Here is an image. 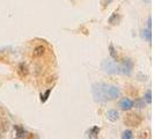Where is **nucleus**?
I'll return each instance as SVG.
<instances>
[{"instance_id": "1", "label": "nucleus", "mask_w": 154, "mask_h": 139, "mask_svg": "<svg viewBox=\"0 0 154 139\" xmlns=\"http://www.w3.org/2000/svg\"><path fill=\"white\" fill-rule=\"evenodd\" d=\"M106 86L107 85H104V84H97V85L93 86V95L96 101H99V102L108 101L107 95H106Z\"/></svg>"}, {"instance_id": "2", "label": "nucleus", "mask_w": 154, "mask_h": 139, "mask_svg": "<svg viewBox=\"0 0 154 139\" xmlns=\"http://www.w3.org/2000/svg\"><path fill=\"white\" fill-rule=\"evenodd\" d=\"M141 122H143V117L139 114H136V113H130L124 118V123L129 125V126H133V128L139 126L141 124Z\"/></svg>"}, {"instance_id": "3", "label": "nucleus", "mask_w": 154, "mask_h": 139, "mask_svg": "<svg viewBox=\"0 0 154 139\" xmlns=\"http://www.w3.org/2000/svg\"><path fill=\"white\" fill-rule=\"evenodd\" d=\"M102 69L106 73L109 74H117V73H121L119 71V66L114 62H110V60H103L102 62Z\"/></svg>"}, {"instance_id": "4", "label": "nucleus", "mask_w": 154, "mask_h": 139, "mask_svg": "<svg viewBox=\"0 0 154 139\" xmlns=\"http://www.w3.org/2000/svg\"><path fill=\"white\" fill-rule=\"evenodd\" d=\"M48 49L44 44H37L34 46L32 49V59H41L42 57H45V54H48Z\"/></svg>"}, {"instance_id": "5", "label": "nucleus", "mask_w": 154, "mask_h": 139, "mask_svg": "<svg viewBox=\"0 0 154 139\" xmlns=\"http://www.w3.org/2000/svg\"><path fill=\"white\" fill-rule=\"evenodd\" d=\"M106 95L108 100H115L117 97H119L121 92L116 86H106Z\"/></svg>"}, {"instance_id": "6", "label": "nucleus", "mask_w": 154, "mask_h": 139, "mask_svg": "<svg viewBox=\"0 0 154 139\" xmlns=\"http://www.w3.org/2000/svg\"><path fill=\"white\" fill-rule=\"evenodd\" d=\"M132 69H133V63L131 62V59H124L123 64L119 66V71H121V73H123V74H131L132 72Z\"/></svg>"}, {"instance_id": "7", "label": "nucleus", "mask_w": 154, "mask_h": 139, "mask_svg": "<svg viewBox=\"0 0 154 139\" xmlns=\"http://www.w3.org/2000/svg\"><path fill=\"white\" fill-rule=\"evenodd\" d=\"M119 107H121L122 110H125V111L126 110H130L133 107V102L130 99H128V97H124L119 102Z\"/></svg>"}, {"instance_id": "8", "label": "nucleus", "mask_w": 154, "mask_h": 139, "mask_svg": "<svg viewBox=\"0 0 154 139\" xmlns=\"http://www.w3.org/2000/svg\"><path fill=\"white\" fill-rule=\"evenodd\" d=\"M17 73H19V76L24 79V78L28 76V73H29V70H28V66L24 64V63H21L19 66H17Z\"/></svg>"}, {"instance_id": "9", "label": "nucleus", "mask_w": 154, "mask_h": 139, "mask_svg": "<svg viewBox=\"0 0 154 139\" xmlns=\"http://www.w3.org/2000/svg\"><path fill=\"white\" fill-rule=\"evenodd\" d=\"M107 117H108L109 121L111 122H116L118 118H119V114L117 110H109L108 114H107Z\"/></svg>"}, {"instance_id": "10", "label": "nucleus", "mask_w": 154, "mask_h": 139, "mask_svg": "<svg viewBox=\"0 0 154 139\" xmlns=\"http://www.w3.org/2000/svg\"><path fill=\"white\" fill-rule=\"evenodd\" d=\"M99 132H100V129H99L97 126H94V128H92V129L88 131V137H89V138H97Z\"/></svg>"}, {"instance_id": "11", "label": "nucleus", "mask_w": 154, "mask_h": 139, "mask_svg": "<svg viewBox=\"0 0 154 139\" xmlns=\"http://www.w3.org/2000/svg\"><path fill=\"white\" fill-rule=\"evenodd\" d=\"M118 22H119V15H118L117 12H115L112 15L109 17V23L112 24V26H115V24H117Z\"/></svg>"}, {"instance_id": "12", "label": "nucleus", "mask_w": 154, "mask_h": 139, "mask_svg": "<svg viewBox=\"0 0 154 139\" xmlns=\"http://www.w3.org/2000/svg\"><path fill=\"white\" fill-rule=\"evenodd\" d=\"M141 36H143V39H147L148 42H151L152 41V32H151V29H144V30L141 31Z\"/></svg>"}, {"instance_id": "13", "label": "nucleus", "mask_w": 154, "mask_h": 139, "mask_svg": "<svg viewBox=\"0 0 154 139\" xmlns=\"http://www.w3.org/2000/svg\"><path fill=\"white\" fill-rule=\"evenodd\" d=\"M16 129V137L17 138H24L26 137V132L21 126H15Z\"/></svg>"}, {"instance_id": "14", "label": "nucleus", "mask_w": 154, "mask_h": 139, "mask_svg": "<svg viewBox=\"0 0 154 139\" xmlns=\"http://www.w3.org/2000/svg\"><path fill=\"white\" fill-rule=\"evenodd\" d=\"M50 94H51V88L46 89L45 93H44V94H42L41 101H42V102H46V101H48V99H49V96H50Z\"/></svg>"}, {"instance_id": "15", "label": "nucleus", "mask_w": 154, "mask_h": 139, "mask_svg": "<svg viewBox=\"0 0 154 139\" xmlns=\"http://www.w3.org/2000/svg\"><path fill=\"white\" fill-rule=\"evenodd\" d=\"M122 138L123 139H132L133 138V133H132V131H130V130H126V131L123 132Z\"/></svg>"}, {"instance_id": "16", "label": "nucleus", "mask_w": 154, "mask_h": 139, "mask_svg": "<svg viewBox=\"0 0 154 139\" xmlns=\"http://www.w3.org/2000/svg\"><path fill=\"white\" fill-rule=\"evenodd\" d=\"M134 104H136V107H137L138 109H141L145 107V101L141 100V99H137L136 102H134Z\"/></svg>"}, {"instance_id": "17", "label": "nucleus", "mask_w": 154, "mask_h": 139, "mask_svg": "<svg viewBox=\"0 0 154 139\" xmlns=\"http://www.w3.org/2000/svg\"><path fill=\"white\" fill-rule=\"evenodd\" d=\"M145 99H146L147 103H151L152 102V93L151 91H147L146 94H145Z\"/></svg>"}, {"instance_id": "18", "label": "nucleus", "mask_w": 154, "mask_h": 139, "mask_svg": "<svg viewBox=\"0 0 154 139\" xmlns=\"http://www.w3.org/2000/svg\"><path fill=\"white\" fill-rule=\"evenodd\" d=\"M109 50H110V54L112 56V58H117V54H116V52H115V49H114V46H112V44H110L109 45Z\"/></svg>"}, {"instance_id": "19", "label": "nucleus", "mask_w": 154, "mask_h": 139, "mask_svg": "<svg viewBox=\"0 0 154 139\" xmlns=\"http://www.w3.org/2000/svg\"><path fill=\"white\" fill-rule=\"evenodd\" d=\"M147 26H148V29H151V28H152V17H151V16L148 17V21H147Z\"/></svg>"}]
</instances>
